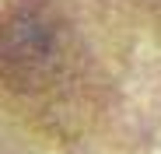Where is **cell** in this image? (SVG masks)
Here are the masks:
<instances>
[{
    "label": "cell",
    "mask_w": 161,
    "mask_h": 154,
    "mask_svg": "<svg viewBox=\"0 0 161 154\" xmlns=\"http://www.w3.org/2000/svg\"><path fill=\"white\" fill-rule=\"evenodd\" d=\"M88 49L56 0L0 7V88L28 102H60L84 84Z\"/></svg>",
    "instance_id": "1"
},
{
    "label": "cell",
    "mask_w": 161,
    "mask_h": 154,
    "mask_svg": "<svg viewBox=\"0 0 161 154\" xmlns=\"http://www.w3.org/2000/svg\"><path fill=\"white\" fill-rule=\"evenodd\" d=\"M140 11H147L151 18H161V0H133Z\"/></svg>",
    "instance_id": "2"
}]
</instances>
